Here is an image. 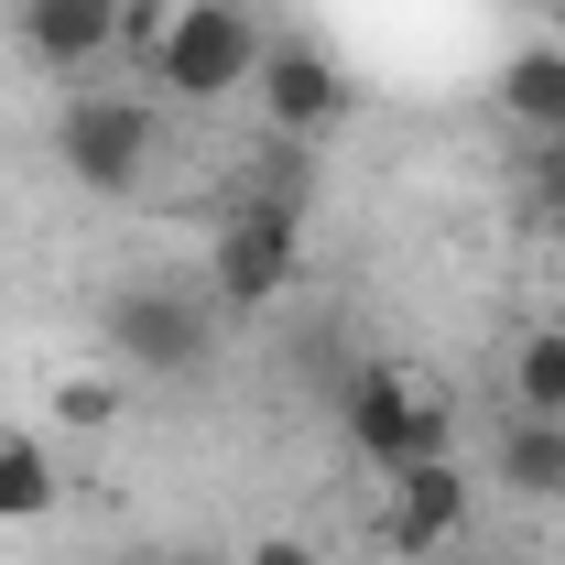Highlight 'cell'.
Masks as SVG:
<instances>
[{
  "mask_svg": "<svg viewBox=\"0 0 565 565\" xmlns=\"http://www.w3.org/2000/svg\"><path fill=\"white\" fill-rule=\"evenodd\" d=\"M522 196H533V217L565 239V131H555V141H533V163H522Z\"/></svg>",
  "mask_w": 565,
  "mask_h": 565,
  "instance_id": "cell-13",
  "label": "cell"
},
{
  "mask_svg": "<svg viewBox=\"0 0 565 565\" xmlns=\"http://www.w3.org/2000/svg\"><path fill=\"white\" fill-rule=\"evenodd\" d=\"M250 98H262V131L273 141H327L349 120V66L327 55V44H305V33H273L262 44V76H250Z\"/></svg>",
  "mask_w": 565,
  "mask_h": 565,
  "instance_id": "cell-7",
  "label": "cell"
},
{
  "mask_svg": "<svg viewBox=\"0 0 565 565\" xmlns=\"http://www.w3.org/2000/svg\"><path fill=\"white\" fill-rule=\"evenodd\" d=\"M55 414H66V424H109V414H120V381H66Z\"/></svg>",
  "mask_w": 565,
  "mask_h": 565,
  "instance_id": "cell-14",
  "label": "cell"
},
{
  "mask_svg": "<svg viewBox=\"0 0 565 565\" xmlns=\"http://www.w3.org/2000/svg\"><path fill=\"white\" fill-rule=\"evenodd\" d=\"M207 294L228 327H250V316H273L282 294L305 282V207H250V196H217L207 207Z\"/></svg>",
  "mask_w": 565,
  "mask_h": 565,
  "instance_id": "cell-4",
  "label": "cell"
},
{
  "mask_svg": "<svg viewBox=\"0 0 565 565\" xmlns=\"http://www.w3.org/2000/svg\"><path fill=\"white\" fill-rule=\"evenodd\" d=\"M239 565H316V544H305V533H262Z\"/></svg>",
  "mask_w": 565,
  "mask_h": 565,
  "instance_id": "cell-15",
  "label": "cell"
},
{
  "mask_svg": "<svg viewBox=\"0 0 565 565\" xmlns=\"http://www.w3.org/2000/svg\"><path fill=\"white\" fill-rule=\"evenodd\" d=\"M120 11L131 0H11V33H22V55L44 76L87 87V76L120 55Z\"/></svg>",
  "mask_w": 565,
  "mask_h": 565,
  "instance_id": "cell-8",
  "label": "cell"
},
{
  "mask_svg": "<svg viewBox=\"0 0 565 565\" xmlns=\"http://www.w3.org/2000/svg\"><path fill=\"white\" fill-rule=\"evenodd\" d=\"M500 392H511V414L565 424V327H522V338H511V370H500Z\"/></svg>",
  "mask_w": 565,
  "mask_h": 565,
  "instance_id": "cell-11",
  "label": "cell"
},
{
  "mask_svg": "<svg viewBox=\"0 0 565 565\" xmlns=\"http://www.w3.org/2000/svg\"><path fill=\"white\" fill-rule=\"evenodd\" d=\"M228 338L207 273H120L98 294V349L120 359L131 381H196Z\"/></svg>",
  "mask_w": 565,
  "mask_h": 565,
  "instance_id": "cell-1",
  "label": "cell"
},
{
  "mask_svg": "<svg viewBox=\"0 0 565 565\" xmlns=\"http://www.w3.org/2000/svg\"><path fill=\"white\" fill-rule=\"evenodd\" d=\"M490 109H500L522 141H555V131H565V44H555V33H533V44H511V55H500Z\"/></svg>",
  "mask_w": 565,
  "mask_h": 565,
  "instance_id": "cell-9",
  "label": "cell"
},
{
  "mask_svg": "<svg viewBox=\"0 0 565 565\" xmlns=\"http://www.w3.org/2000/svg\"><path fill=\"white\" fill-rule=\"evenodd\" d=\"M468 511H479V490H468V468L457 457H424V468H392L381 490H370V544L403 565H435L468 544Z\"/></svg>",
  "mask_w": 565,
  "mask_h": 565,
  "instance_id": "cell-6",
  "label": "cell"
},
{
  "mask_svg": "<svg viewBox=\"0 0 565 565\" xmlns=\"http://www.w3.org/2000/svg\"><path fill=\"white\" fill-rule=\"evenodd\" d=\"M338 424H349V446H359L370 479L424 468V457H457V414L424 392L403 359H349V370H338Z\"/></svg>",
  "mask_w": 565,
  "mask_h": 565,
  "instance_id": "cell-5",
  "label": "cell"
},
{
  "mask_svg": "<svg viewBox=\"0 0 565 565\" xmlns=\"http://www.w3.org/2000/svg\"><path fill=\"white\" fill-rule=\"evenodd\" d=\"M141 565H217V555H141Z\"/></svg>",
  "mask_w": 565,
  "mask_h": 565,
  "instance_id": "cell-16",
  "label": "cell"
},
{
  "mask_svg": "<svg viewBox=\"0 0 565 565\" xmlns=\"http://www.w3.org/2000/svg\"><path fill=\"white\" fill-rule=\"evenodd\" d=\"M435 565H479V555H435Z\"/></svg>",
  "mask_w": 565,
  "mask_h": 565,
  "instance_id": "cell-17",
  "label": "cell"
},
{
  "mask_svg": "<svg viewBox=\"0 0 565 565\" xmlns=\"http://www.w3.org/2000/svg\"><path fill=\"white\" fill-rule=\"evenodd\" d=\"M490 479L511 500H565V424H544V414H511L490 435Z\"/></svg>",
  "mask_w": 565,
  "mask_h": 565,
  "instance_id": "cell-10",
  "label": "cell"
},
{
  "mask_svg": "<svg viewBox=\"0 0 565 565\" xmlns=\"http://www.w3.org/2000/svg\"><path fill=\"white\" fill-rule=\"evenodd\" d=\"M262 44H273V22H262L250 0H174V22H163V44H152L141 87H152L163 109H217V98H250Z\"/></svg>",
  "mask_w": 565,
  "mask_h": 565,
  "instance_id": "cell-3",
  "label": "cell"
},
{
  "mask_svg": "<svg viewBox=\"0 0 565 565\" xmlns=\"http://www.w3.org/2000/svg\"><path fill=\"white\" fill-rule=\"evenodd\" d=\"M152 163H163V98L152 87H66L55 98V174H66L76 196H98V207H120L152 185Z\"/></svg>",
  "mask_w": 565,
  "mask_h": 565,
  "instance_id": "cell-2",
  "label": "cell"
},
{
  "mask_svg": "<svg viewBox=\"0 0 565 565\" xmlns=\"http://www.w3.org/2000/svg\"><path fill=\"white\" fill-rule=\"evenodd\" d=\"M66 500V468L44 435H0V522H44Z\"/></svg>",
  "mask_w": 565,
  "mask_h": 565,
  "instance_id": "cell-12",
  "label": "cell"
}]
</instances>
